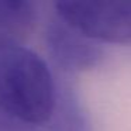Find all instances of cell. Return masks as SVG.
<instances>
[{"label":"cell","mask_w":131,"mask_h":131,"mask_svg":"<svg viewBox=\"0 0 131 131\" xmlns=\"http://www.w3.org/2000/svg\"><path fill=\"white\" fill-rule=\"evenodd\" d=\"M0 131H31V127L0 111Z\"/></svg>","instance_id":"6"},{"label":"cell","mask_w":131,"mask_h":131,"mask_svg":"<svg viewBox=\"0 0 131 131\" xmlns=\"http://www.w3.org/2000/svg\"><path fill=\"white\" fill-rule=\"evenodd\" d=\"M57 78L24 45L0 48V111L26 125H45L54 110Z\"/></svg>","instance_id":"1"},{"label":"cell","mask_w":131,"mask_h":131,"mask_svg":"<svg viewBox=\"0 0 131 131\" xmlns=\"http://www.w3.org/2000/svg\"><path fill=\"white\" fill-rule=\"evenodd\" d=\"M48 131H92L88 113L75 89L63 79H57V96Z\"/></svg>","instance_id":"5"},{"label":"cell","mask_w":131,"mask_h":131,"mask_svg":"<svg viewBox=\"0 0 131 131\" xmlns=\"http://www.w3.org/2000/svg\"><path fill=\"white\" fill-rule=\"evenodd\" d=\"M37 6L24 0H0V48L23 45L37 21Z\"/></svg>","instance_id":"4"},{"label":"cell","mask_w":131,"mask_h":131,"mask_svg":"<svg viewBox=\"0 0 131 131\" xmlns=\"http://www.w3.org/2000/svg\"><path fill=\"white\" fill-rule=\"evenodd\" d=\"M45 47L51 61L63 73H79L96 68L103 58L97 42L55 16L48 21L44 32Z\"/></svg>","instance_id":"3"},{"label":"cell","mask_w":131,"mask_h":131,"mask_svg":"<svg viewBox=\"0 0 131 131\" xmlns=\"http://www.w3.org/2000/svg\"><path fill=\"white\" fill-rule=\"evenodd\" d=\"M55 16L94 42L131 44V0H63Z\"/></svg>","instance_id":"2"}]
</instances>
